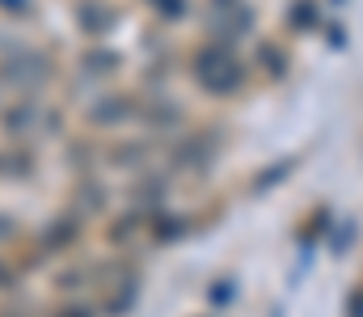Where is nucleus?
Segmentation results:
<instances>
[{"label":"nucleus","instance_id":"1","mask_svg":"<svg viewBox=\"0 0 363 317\" xmlns=\"http://www.w3.org/2000/svg\"><path fill=\"white\" fill-rule=\"evenodd\" d=\"M194 68H199V81H203L207 89H216V94H228V89L241 81V64H237L233 51H224V47H207Z\"/></svg>","mask_w":363,"mask_h":317},{"label":"nucleus","instance_id":"2","mask_svg":"<svg viewBox=\"0 0 363 317\" xmlns=\"http://www.w3.org/2000/svg\"><path fill=\"white\" fill-rule=\"evenodd\" d=\"M9 228H13V224H9V220H4V216H0V237H4V233H9Z\"/></svg>","mask_w":363,"mask_h":317},{"label":"nucleus","instance_id":"3","mask_svg":"<svg viewBox=\"0 0 363 317\" xmlns=\"http://www.w3.org/2000/svg\"><path fill=\"white\" fill-rule=\"evenodd\" d=\"M359 317H363V309H359Z\"/></svg>","mask_w":363,"mask_h":317}]
</instances>
